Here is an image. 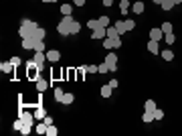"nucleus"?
<instances>
[{"instance_id":"nucleus-40","label":"nucleus","mask_w":182,"mask_h":136,"mask_svg":"<svg viewBox=\"0 0 182 136\" xmlns=\"http://www.w3.org/2000/svg\"><path fill=\"white\" fill-rule=\"evenodd\" d=\"M134 27H136V22L132 21V18H128V21H126V28H128V31H134Z\"/></svg>"},{"instance_id":"nucleus-12","label":"nucleus","mask_w":182,"mask_h":136,"mask_svg":"<svg viewBox=\"0 0 182 136\" xmlns=\"http://www.w3.org/2000/svg\"><path fill=\"white\" fill-rule=\"evenodd\" d=\"M34 43H37V41H34L33 37H27V39H22V47H24V49H33V51H34Z\"/></svg>"},{"instance_id":"nucleus-26","label":"nucleus","mask_w":182,"mask_h":136,"mask_svg":"<svg viewBox=\"0 0 182 136\" xmlns=\"http://www.w3.org/2000/svg\"><path fill=\"white\" fill-rule=\"evenodd\" d=\"M30 130H33V126H30V124H22L20 134H22V136H28V134H30Z\"/></svg>"},{"instance_id":"nucleus-2","label":"nucleus","mask_w":182,"mask_h":136,"mask_svg":"<svg viewBox=\"0 0 182 136\" xmlns=\"http://www.w3.org/2000/svg\"><path fill=\"white\" fill-rule=\"evenodd\" d=\"M105 63L109 65V71H111V73H113V71H117V55H115V53H111V51H109V53L105 55Z\"/></svg>"},{"instance_id":"nucleus-13","label":"nucleus","mask_w":182,"mask_h":136,"mask_svg":"<svg viewBox=\"0 0 182 136\" xmlns=\"http://www.w3.org/2000/svg\"><path fill=\"white\" fill-rule=\"evenodd\" d=\"M129 6H132V2H129V0H120V10H121V14H128Z\"/></svg>"},{"instance_id":"nucleus-43","label":"nucleus","mask_w":182,"mask_h":136,"mask_svg":"<svg viewBox=\"0 0 182 136\" xmlns=\"http://www.w3.org/2000/svg\"><path fill=\"white\" fill-rule=\"evenodd\" d=\"M43 122L47 124V126H51V124H53V116H45V120H43Z\"/></svg>"},{"instance_id":"nucleus-24","label":"nucleus","mask_w":182,"mask_h":136,"mask_svg":"<svg viewBox=\"0 0 182 136\" xmlns=\"http://www.w3.org/2000/svg\"><path fill=\"white\" fill-rule=\"evenodd\" d=\"M160 6L164 8V10H172V8H174L176 4H174V2H172V0H164V2H162Z\"/></svg>"},{"instance_id":"nucleus-47","label":"nucleus","mask_w":182,"mask_h":136,"mask_svg":"<svg viewBox=\"0 0 182 136\" xmlns=\"http://www.w3.org/2000/svg\"><path fill=\"white\" fill-rule=\"evenodd\" d=\"M113 4V0H103V6H111Z\"/></svg>"},{"instance_id":"nucleus-38","label":"nucleus","mask_w":182,"mask_h":136,"mask_svg":"<svg viewBox=\"0 0 182 136\" xmlns=\"http://www.w3.org/2000/svg\"><path fill=\"white\" fill-rule=\"evenodd\" d=\"M97 67H99V73H107V71H109L107 63H101V65H97Z\"/></svg>"},{"instance_id":"nucleus-35","label":"nucleus","mask_w":182,"mask_h":136,"mask_svg":"<svg viewBox=\"0 0 182 136\" xmlns=\"http://www.w3.org/2000/svg\"><path fill=\"white\" fill-rule=\"evenodd\" d=\"M63 94H65V91H63L61 88H55V100H57V102H61V98H63Z\"/></svg>"},{"instance_id":"nucleus-5","label":"nucleus","mask_w":182,"mask_h":136,"mask_svg":"<svg viewBox=\"0 0 182 136\" xmlns=\"http://www.w3.org/2000/svg\"><path fill=\"white\" fill-rule=\"evenodd\" d=\"M18 118L22 120V124H30L33 126V122H34V114H28V112H20Z\"/></svg>"},{"instance_id":"nucleus-29","label":"nucleus","mask_w":182,"mask_h":136,"mask_svg":"<svg viewBox=\"0 0 182 136\" xmlns=\"http://www.w3.org/2000/svg\"><path fill=\"white\" fill-rule=\"evenodd\" d=\"M144 108H146V112H154V110H156V102H154V100H148Z\"/></svg>"},{"instance_id":"nucleus-28","label":"nucleus","mask_w":182,"mask_h":136,"mask_svg":"<svg viewBox=\"0 0 182 136\" xmlns=\"http://www.w3.org/2000/svg\"><path fill=\"white\" fill-rule=\"evenodd\" d=\"M37 134H47V124L45 122L37 124Z\"/></svg>"},{"instance_id":"nucleus-10","label":"nucleus","mask_w":182,"mask_h":136,"mask_svg":"<svg viewBox=\"0 0 182 136\" xmlns=\"http://www.w3.org/2000/svg\"><path fill=\"white\" fill-rule=\"evenodd\" d=\"M45 35H47V33H45V28H40V27H39L33 35H30V37H33L34 41H45Z\"/></svg>"},{"instance_id":"nucleus-22","label":"nucleus","mask_w":182,"mask_h":136,"mask_svg":"<svg viewBox=\"0 0 182 136\" xmlns=\"http://www.w3.org/2000/svg\"><path fill=\"white\" fill-rule=\"evenodd\" d=\"M107 37H109V39H117V37H120L117 28H115V27H107Z\"/></svg>"},{"instance_id":"nucleus-8","label":"nucleus","mask_w":182,"mask_h":136,"mask_svg":"<svg viewBox=\"0 0 182 136\" xmlns=\"http://www.w3.org/2000/svg\"><path fill=\"white\" fill-rule=\"evenodd\" d=\"M150 39H152V41H160V39H164L162 28H152V31H150Z\"/></svg>"},{"instance_id":"nucleus-6","label":"nucleus","mask_w":182,"mask_h":136,"mask_svg":"<svg viewBox=\"0 0 182 136\" xmlns=\"http://www.w3.org/2000/svg\"><path fill=\"white\" fill-rule=\"evenodd\" d=\"M34 61H37V65H45V61H49L47 53L45 51H34Z\"/></svg>"},{"instance_id":"nucleus-27","label":"nucleus","mask_w":182,"mask_h":136,"mask_svg":"<svg viewBox=\"0 0 182 136\" xmlns=\"http://www.w3.org/2000/svg\"><path fill=\"white\" fill-rule=\"evenodd\" d=\"M152 120H154V112H146V114L142 116V122H146V124L152 122Z\"/></svg>"},{"instance_id":"nucleus-23","label":"nucleus","mask_w":182,"mask_h":136,"mask_svg":"<svg viewBox=\"0 0 182 136\" xmlns=\"http://www.w3.org/2000/svg\"><path fill=\"white\" fill-rule=\"evenodd\" d=\"M111 89H113V88H111L109 83H107V85H103V88H101V95H103V98H109V95H111Z\"/></svg>"},{"instance_id":"nucleus-36","label":"nucleus","mask_w":182,"mask_h":136,"mask_svg":"<svg viewBox=\"0 0 182 136\" xmlns=\"http://www.w3.org/2000/svg\"><path fill=\"white\" fill-rule=\"evenodd\" d=\"M45 49H47L45 47V41H37L34 43V51H45Z\"/></svg>"},{"instance_id":"nucleus-49","label":"nucleus","mask_w":182,"mask_h":136,"mask_svg":"<svg viewBox=\"0 0 182 136\" xmlns=\"http://www.w3.org/2000/svg\"><path fill=\"white\" fill-rule=\"evenodd\" d=\"M152 2H156V4H162V2H164V0H152Z\"/></svg>"},{"instance_id":"nucleus-41","label":"nucleus","mask_w":182,"mask_h":136,"mask_svg":"<svg viewBox=\"0 0 182 136\" xmlns=\"http://www.w3.org/2000/svg\"><path fill=\"white\" fill-rule=\"evenodd\" d=\"M20 128H22V120L18 118V120L14 122V130H18V132H20Z\"/></svg>"},{"instance_id":"nucleus-7","label":"nucleus","mask_w":182,"mask_h":136,"mask_svg":"<svg viewBox=\"0 0 182 136\" xmlns=\"http://www.w3.org/2000/svg\"><path fill=\"white\" fill-rule=\"evenodd\" d=\"M47 59H49L51 63L59 61V59H61V53L57 51V49H51V51H47Z\"/></svg>"},{"instance_id":"nucleus-46","label":"nucleus","mask_w":182,"mask_h":136,"mask_svg":"<svg viewBox=\"0 0 182 136\" xmlns=\"http://www.w3.org/2000/svg\"><path fill=\"white\" fill-rule=\"evenodd\" d=\"M109 85L115 89V88H117V79H109Z\"/></svg>"},{"instance_id":"nucleus-21","label":"nucleus","mask_w":182,"mask_h":136,"mask_svg":"<svg viewBox=\"0 0 182 136\" xmlns=\"http://www.w3.org/2000/svg\"><path fill=\"white\" fill-rule=\"evenodd\" d=\"M69 31H71V35H77L81 31V25L77 21H73V22H71V27H69Z\"/></svg>"},{"instance_id":"nucleus-34","label":"nucleus","mask_w":182,"mask_h":136,"mask_svg":"<svg viewBox=\"0 0 182 136\" xmlns=\"http://www.w3.org/2000/svg\"><path fill=\"white\" fill-rule=\"evenodd\" d=\"M99 25H101V27H105V28L111 27V25H109V16H101V18H99Z\"/></svg>"},{"instance_id":"nucleus-33","label":"nucleus","mask_w":182,"mask_h":136,"mask_svg":"<svg viewBox=\"0 0 182 136\" xmlns=\"http://www.w3.org/2000/svg\"><path fill=\"white\" fill-rule=\"evenodd\" d=\"M160 28H162V33H172V22H164Z\"/></svg>"},{"instance_id":"nucleus-50","label":"nucleus","mask_w":182,"mask_h":136,"mask_svg":"<svg viewBox=\"0 0 182 136\" xmlns=\"http://www.w3.org/2000/svg\"><path fill=\"white\" fill-rule=\"evenodd\" d=\"M172 2H174V4H180V2H182V0H172Z\"/></svg>"},{"instance_id":"nucleus-18","label":"nucleus","mask_w":182,"mask_h":136,"mask_svg":"<svg viewBox=\"0 0 182 136\" xmlns=\"http://www.w3.org/2000/svg\"><path fill=\"white\" fill-rule=\"evenodd\" d=\"M71 12H73V6H71V4H63V6H61V14H63V16H71Z\"/></svg>"},{"instance_id":"nucleus-42","label":"nucleus","mask_w":182,"mask_h":136,"mask_svg":"<svg viewBox=\"0 0 182 136\" xmlns=\"http://www.w3.org/2000/svg\"><path fill=\"white\" fill-rule=\"evenodd\" d=\"M121 47V39L117 37V39H113V49H120Z\"/></svg>"},{"instance_id":"nucleus-9","label":"nucleus","mask_w":182,"mask_h":136,"mask_svg":"<svg viewBox=\"0 0 182 136\" xmlns=\"http://www.w3.org/2000/svg\"><path fill=\"white\" fill-rule=\"evenodd\" d=\"M144 8H146V6H144V2L136 0L134 4H132V12H134V14H142V12H144Z\"/></svg>"},{"instance_id":"nucleus-25","label":"nucleus","mask_w":182,"mask_h":136,"mask_svg":"<svg viewBox=\"0 0 182 136\" xmlns=\"http://www.w3.org/2000/svg\"><path fill=\"white\" fill-rule=\"evenodd\" d=\"M45 116H47V112H45V110H43V108H37V112H34V118H37V120H45Z\"/></svg>"},{"instance_id":"nucleus-30","label":"nucleus","mask_w":182,"mask_h":136,"mask_svg":"<svg viewBox=\"0 0 182 136\" xmlns=\"http://www.w3.org/2000/svg\"><path fill=\"white\" fill-rule=\"evenodd\" d=\"M164 39H166V43H168V45H172V43L176 41V37H174V33H164Z\"/></svg>"},{"instance_id":"nucleus-20","label":"nucleus","mask_w":182,"mask_h":136,"mask_svg":"<svg viewBox=\"0 0 182 136\" xmlns=\"http://www.w3.org/2000/svg\"><path fill=\"white\" fill-rule=\"evenodd\" d=\"M75 95L73 94H63V98H61V104H73Z\"/></svg>"},{"instance_id":"nucleus-14","label":"nucleus","mask_w":182,"mask_h":136,"mask_svg":"<svg viewBox=\"0 0 182 136\" xmlns=\"http://www.w3.org/2000/svg\"><path fill=\"white\" fill-rule=\"evenodd\" d=\"M113 27L117 28V33H120V35L128 33V28H126V21H115V25H113Z\"/></svg>"},{"instance_id":"nucleus-1","label":"nucleus","mask_w":182,"mask_h":136,"mask_svg":"<svg viewBox=\"0 0 182 136\" xmlns=\"http://www.w3.org/2000/svg\"><path fill=\"white\" fill-rule=\"evenodd\" d=\"M71 22H73V16H63V21L57 25V31H59L63 37H69V35H71V31H69Z\"/></svg>"},{"instance_id":"nucleus-3","label":"nucleus","mask_w":182,"mask_h":136,"mask_svg":"<svg viewBox=\"0 0 182 136\" xmlns=\"http://www.w3.org/2000/svg\"><path fill=\"white\" fill-rule=\"evenodd\" d=\"M105 37H107V28L105 27H99L91 33V39H105Z\"/></svg>"},{"instance_id":"nucleus-4","label":"nucleus","mask_w":182,"mask_h":136,"mask_svg":"<svg viewBox=\"0 0 182 136\" xmlns=\"http://www.w3.org/2000/svg\"><path fill=\"white\" fill-rule=\"evenodd\" d=\"M20 27H27L30 33H34V31L39 28V25H37V22H33L30 18H22V21H20Z\"/></svg>"},{"instance_id":"nucleus-11","label":"nucleus","mask_w":182,"mask_h":136,"mask_svg":"<svg viewBox=\"0 0 182 136\" xmlns=\"http://www.w3.org/2000/svg\"><path fill=\"white\" fill-rule=\"evenodd\" d=\"M158 43H160V41H152V39H150V43H148V51H150V53H160V47H158Z\"/></svg>"},{"instance_id":"nucleus-16","label":"nucleus","mask_w":182,"mask_h":136,"mask_svg":"<svg viewBox=\"0 0 182 136\" xmlns=\"http://www.w3.org/2000/svg\"><path fill=\"white\" fill-rule=\"evenodd\" d=\"M49 88V81H45V79H37V91H45V89Z\"/></svg>"},{"instance_id":"nucleus-45","label":"nucleus","mask_w":182,"mask_h":136,"mask_svg":"<svg viewBox=\"0 0 182 136\" xmlns=\"http://www.w3.org/2000/svg\"><path fill=\"white\" fill-rule=\"evenodd\" d=\"M73 4H75V6H83V4H85V0H73Z\"/></svg>"},{"instance_id":"nucleus-39","label":"nucleus","mask_w":182,"mask_h":136,"mask_svg":"<svg viewBox=\"0 0 182 136\" xmlns=\"http://www.w3.org/2000/svg\"><path fill=\"white\" fill-rule=\"evenodd\" d=\"M87 73H99V67L97 65H87Z\"/></svg>"},{"instance_id":"nucleus-32","label":"nucleus","mask_w":182,"mask_h":136,"mask_svg":"<svg viewBox=\"0 0 182 136\" xmlns=\"http://www.w3.org/2000/svg\"><path fill=\"white\" fill-rule=\"evenodd\" d=\"M103 47H105V49H113V39L105 37V39H103Z\"/></svg>"},{"instance_id":"nucleus-31","label":"nucleus","mask_w":182,"mask_h":136,"mask_svg":"<svg viewBox=\"0 0 182 136\" xmlns=\"http://www.w3.org/2000/svg\"><path fill=\"white\" fill-rule=\"evenodd\" d=\"M57 132H59V130L55 128V124H51V126H47V136H57Z\"/></svg>"},{"instance_id":"nucleus-15","label":"nucleus","mask_w":182,"mask_h":136,"mask_svg":"<svg viewBox=\"0 0 182 136\" xmlns=\"http://www.w3.org/2000/svg\"><path fill=\"white\" fill-rule=\"evenodd\" d=\"M12 67H14V65H12V63H10V61H2V63H0V71H2V73H10V71H12Z\"/></svg>"},{"instance_id":"nucleus-44","label":"nucleus","mask_w":182,"mask_h":136,"mask_svg":"<svg viewBox=\"0 0 182 136\" xmlns=\"http://www.w3.org/2000/svg\"><path fill=\"white\" fill-rule=\"evenodd\" d=\"M10 63L16 67V65H20V59H18V57H12V59H10Z\"/></svg>"},{"instance_id":"nucleus-48","label":"nucleus","mask_w":182,"mask_h":136,"mask_svg":"<svg viewBox=\"0 0 182 136\" xmlns=\"http://www.w3.org/2000/svg\"><path fill=\"white\" fill-rule=\"evenodd\" d=\"M43 2H47V4H51V2H53V4H55V2H57V0H43Z\"/></svg>"},{"instance_id":"nucleus-19","label":"nucleus","mask_w":182,"mask_h":136,"mask_svg":"<svg viewBox=\"0 0 182 136\" xmlns=\"http://www.w3.org/2000/svg\"><path fill=\"white\" fill-rule=\"evenodd\" d=\"M99 18H93V21H87V28L89 31H95V28H99Z\"/></svg>"},{"instance_id":"nucleus-37","label":"nucleus","mask_w":182,"mask_h":136,"mask_svg":"<svg viewBox=\"0 0 182 136\" xmlns=\"http://www.w3.org/2000/svg\"><path fill=\"white\" fill-rule=\"evenodd\" d=\"M162 118H164V112L156 108V110H154V120H162Z\"/></svg>"},{"instance_id":"nucleus-17","label":"nucleus","mask_w":182,"mask_h":136,"mask_svg":"<svg viewBox=\"0 0 182 136\" xmlns=\"http://www.w3.org/2000/svg\"><path fill=\"white\" fill-rule=\"evenodd\" d=\"M160 55H162V59H164V61H172V59H174V53H172L170 49H164Z\"/></svg>"}]
</instances>
